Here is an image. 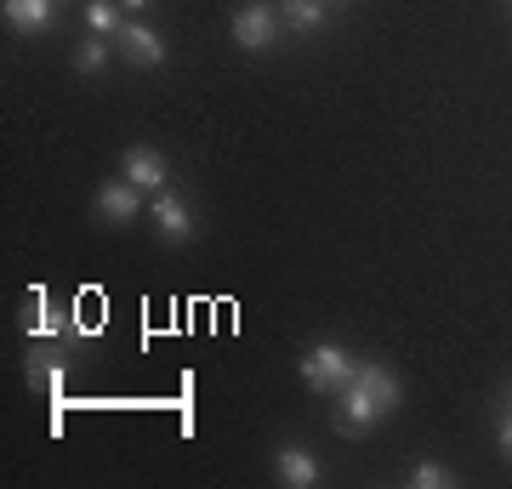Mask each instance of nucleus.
I'll list each match as a JSON object with an SVG mask.
<instances>
[{
  "mask_svg": "<svg viewBox=\"0 0 512 489\" xmlns=\"http://www.w3.org/2000/svg\"><path fill=\"white\" fill-rule=\"evenodd\" d=\"M52 12H57V0H6V23H12V29H29V35L46 29Z\"/></svg>",
  "mask_w": 512,
  "mask_h": 489,
  "instance_id": "obj_9",
  "label": "nucleus"
},
{
  "mask_svg": "<svg viewBox=\"0 0 512 489\" xmlns=\"http://www.w3.org/2000/svg\"><path fill=\"white\" fill-rule=\"evenodd\" d=\"M103 63H109V46H103V40H86V46L74 52V69H80V74H97Z\"/></svg>",
  "mask_w": 512,
  "mask_h": 489,
  "instance_id": "obj_13",
  "label": "nucleus"
},
{
  "mask_svg": "<svg viewBox=\"0 0 512 489\" xmlns=\"http://www.w3.org/2000/svg\"><path fill=\"white\" fill-rule=\"evenodd\" d=\"M353 370H359V364H353L336 342H319V347H308V353H302V381H308L313 393H330V387H342Z\"/></svg>",
  "mask_w": 512,
  "mask_h": 489,
  "instance_id": "obj_2",
  "label": "nucleus"
},
{
  "mask_svg": "<svg viewBox=\"0 0 512 489\" xmlns=\"http://www.w3.org/2000/svg\"><path fill=\"white\" fill-rule=\"evenodd\" d=\"M274 35H279V12L274 6H245V12L234 18V40L245 46V52H268Z\"/></svg>",
  "mask_w": 512,
  "mask_h": 489,
  "instance_id": "obj_3",
  "label": "nucleus"
},
{
  "mask_svg": "<svg viewBox=\"0 0 512 489\" xmlns=\"http://www.w3.org/2000/svg\"><path fill=\"white\" fill-rule=\"evenodd\" d=\"M86 23L97 35H120V6L114 0H86Z\"/></svg>",
  "mask_w": 512,
  "mask_h": 489,
  "instance_id": "obj_10",
  "label": "nucleus"
},
{
  "mask_svg": "<svg viewBox=\"0 0 512 489\" xmlns=\"http://www.w3.org/2000/svg\"><path fill=\"white\" fill-rule=\"evenodd\" d=\"M501 450L512 455V421H507V427H501Z\"/></svg>",
  "mask_w": 512,
  "mask_h": 489,
  "instance_id": "obj_15",
  "label": "nucleus"
},
{
  "mask_svg": "<svg viewBox=\"0 0 512 489\" xmlns=\"http://www.w3.org/2000/svg\"><path fill=\"white\" fill-rule=\"evenodd\" d=\"M120 40H126V57L137 63V69H160L165 63V46H160L154 29H137V23H131V29H120Z\"/></svg>",
  "mask_w": 512,
  "mask_h": 489,
  "instance_id": "obj_8",
  "label": "nucleus"
},
{
  "mask_svg": "<svg viewBox=\"0 0 512 489\" xmlns=\"http://www.w3.org/2000/svg\"><path fill=\"white\" fill-rule=\"evenodd\" d=\"M137 211H143V188L137 182H103L97 188V217H109V222H137Z\"/></svg>",
  "mask_w": 512,
  "mask_h": 489,
  "instance_id": "obj_4",
  "label": "nucleus"
},
{
  "mask_svg": "<svg viewBox=\"0 0 512 489\" xmlns=\"http://www.w3.org/2000/svg\"><path fill=\"white\" fill-rule=\"evenodd\" d=\"M126 182H137L143 194H160L165 188V160L154 148H126Z\"/></svg>",
  "mask_w": 512,
  "mask_h": 489,
  "instance_id": "obj_6",
  "label": "nucleus"
},
{
  "mask_svg": "<svg viewBox=\"0 0 512 489\" xmlns=\"http://www.w3.org/2000/svg\"><path fill=\"white\" fill-rule=\"evenodd\" d=\"M410 484H416V489H444V484H450V472H444L439 461H421V467L410 472Z\"/></svg>",
  "mask_w": 512,
  "mask_h": 489,
  "instance_id": "obj_14",
  "label": "nucleus"
},
{
  "mask_svg": "<svg viewBox=\"0 0 512 489\" xmlns=\"http://www.w3.org/2000/svg\"><path fill=\"white\" fill-rule=\"evenodd\" d=\"M29 381L57 387V381H63V359H57V353H29Z\"/></svg>",
  "mask_w": 512,
  "mask_h": 489,
  "instance_id": "obj_11",
  "label": "nucleus"
},
{
  "mask_svg": "<svg viewBox=\"0 0 512 489\" xmlns=\"http://www.w3.org/2000/svg\"><path fill=\"white\" fill-rule=\"evenodd\" d=\"M274 472H279V484H291V489H308V484H319V461H313L308 450H279V461H274Z\"/></svg>",
  "mask_w": 512,
  "mask_h": 489,
  "instance_id": "obj_7",
  "label": "nucleus"
},
{
  "mask_svg": "<svg viewBox=\"0 0 512 489\" xmlns=\"http://www.w3.org/2000/svg\"><path fill=\"white\" fill-rule=\"evenodd\" d=\"M120 6H131V12H143V6H154V0H120Z\"/></svg>",
  "mask_w": 512,
  "mask_h": 489,
  "instance_id": "obj_16",
  "label": "nucleus"
},
{
  "mask_svg": "<svg viewBox=\"0 0 512 489\" xmlns=\"http://www.w3.org/2000/svg\"><path fill=\"white\" fill-rule=\"evenodd\" d=\"M154 228H160L165 239H188L194 234V211H188L183 200H177V194H154Z\"/></svg>",
  "mask_w": 512,
  "mask_h": 489,
  "instance_id": "obj_5",
  "label": "nucleus"
},
{
  "mask_svg": "<svg viewBox=\"0 0 512 489\" xmlns=\"http://www.w3.org/2000/svg\"><path fill=\"white\" fill-rule=\"evenodd\" d=\"M342 433H365V427H376L382 416H393L399 410V381H393V370H382V364H359L342 387Z\"/></svg>",
  "mask_w": 512,
  "mask_h": 489,
  "instance_id": "obj_1",
  "label": "nucleus"
},
{
  "mask_svg": "<svg viewBox=\"0 0 512 489\" xmlns=\"http://www.w3.org/2000/svg\"><path fill=\"white\" fill-rule=\"evenodd\" d=\"M319 12H325V0H285V23L291 29H313Z\"/></svg>",
  "mask_w": 512,
  "mask_h": 489,
  "instance_id": "obj_12",
  "label": "nucleus"
}]
</instances>
